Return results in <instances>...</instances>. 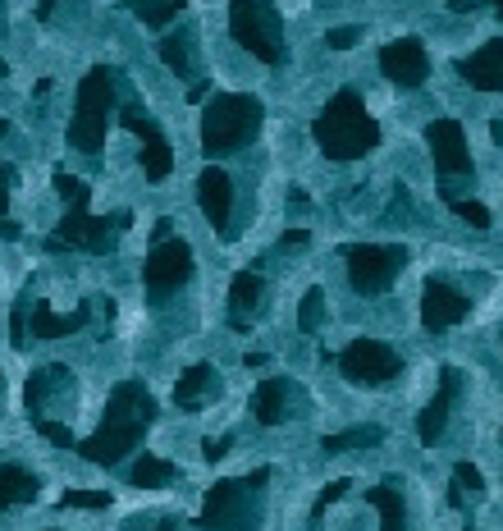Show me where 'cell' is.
Instances as JSON below:
<instances>
[{
  "instance_id": "7dc6e473",
  "label": "cell",
  "mask_w": 503,
  "mask_h": 531,
  "mask_svg": "<svg viewBox=\"0 0 503 531\" xmlns=\"http://www.w3.org/2000/svg\"><path fill=\"white\" fill-rule=\"evenodd\" d=\"M0 74H5V60H0Z\"/></svg>"
},
{
  "instance_id": "d4e9b609",
  "label": "cell",
  "mask_w": 503,
  "mask_h": 531,
  "mask_svg": "<svg viewBox=\"0 0 503 531\" xmlns=\"http://www.w3.org/2000/svg\"><path fill=\"white\" fill-rule=\"evenodd\" d=\"M380 440H385V431H380V426H348V431H339V435H325V440H321V454L334 458V454H348V449L380 445Z\"/></svg>"
},
{
  "instance_id": "f546056e",
  "label": "cell",
  "mask_w": 503,
  "mask_h": 531,
  "mask_svg": "<svg viewBox=\"0 0 503 531\" xmlns=\"http://www.w3.org/2000/svg\"><path fill=\"white\" fill-rule=\"evenodd\" d=\"M467 495H481V472H476L471 463H458V467H453V490H449V499H453V504H462Z\"/></svg>"
},
{
  "instance_id": "b9f144b4",
  "label": "cell",
  "mask_w": 503,
  "mask_h": 531,
  "mask_svg": "<svg viewBox=\"0 0 503 531\" xmlns=\"http://www.w3.org/2000/svg\"><path fill=\"white\" fill-rule=\"evenodd\" d=\"M170 220H156V229H151V234H156V243H161V239H170Z\"/></svg>"
},
{
  "instance_id": "836d02e7",
  "label": "cell",
  "mask_w": 503,
  "mask_h": 531,
  "mask_svg": "<svg viewBox=\"0 0 503 531\" xmlns=\"http://www.w3.org/2000/svg\"><path fill=\"white\" fill-rule=\"evenodd\" d=\"M37 422V435H46L51 445H60V449H74V431H69L65 422H46V417H33Z\"/></svg>"
},
{
  "instance_id": "5bb4252c",
  "label": "cell",
  "mask_w": 503,
  "mask_h": 531,
  "mask_svg": "<svg viewBox=\"0 0 503 531\" xmlns=\"http://www.w3.org/2000/svg\"><path fill=\"white\" fill-rule=\"evenodd\" d=\"M467 316H471V298L458 293L453 284L430 280L426 289H421V326L426 330H449V326H458V321H467Z\"/></svg>"
},
{
  "instance_id": "277c9868",
  "label": "cell",
  "mask_w": 503,
  "mask_h": 531,
  "mask_svg": "<svg viewBox=\"0 0 503 531\" xmlns=\"http://www.w3.org/2000/svg\"><path fill=\"white\" fill-rule=\"evenodd\" d=\"M261 120H266V106L247 92H215L206 97L202 110V152L206 156H225L238 152L261 133Z\"/></svg>"
},
{
  "instance_id": "8992f818",
  "label": "cell",
  "mask_w": 503,
  "mask_h": 531,
  "mask_svg": "<svg viewBox=\"0 0 503 531\" xmlns=\"http://www.w3.org/2000/svg\"><path fill=\"white\" fill-rule=\"evenodd\" d=\"M124 78L115 69L97 65L92 74L78 83V106H74V120H69V147L78 152H101L106 147V133H110V120H115V92Z\"/></svg>"
},
{
  "instance_id": "7c38bea8",
  "label": "cell",
  "mask_w": 503,
  "mask_h": 531,
  "mask_svg": "<svg viewBox=\"0 0 503 531\" xmlns=\"http://www.w3.org/2000/svg\"><path fill=\"white\" fill-rule=\"evenodd\" d=\"M430 142V161H435L439 179H467L471 174V152H467V133L458 120H435L426 129Z\"/></svg>"
},
{
  "instance_id": "ab89813d",
  "label": "cell",
  "mask_w": 503,
  "mask_h": 531,
  "mask_svg": "<svg viewBox=\"0 0 503 531\" xmlns=\"http://www.w3.org/2000/svg\"><path fill=\"white\" fill-rule=\"evenodd\" d=\"M55 5H60V0H37V19H51Z\"/></svg>"
},
{
  "instance_id": "e0dca14e",
  "label": "cell",
  "mask_w": 503,
  "mask_h": 531,
  "mask_svg": "<svg viewBox=\"0 0 503 531\" xmlns=\"http://www.w3.org/2000/svg\"><path fill=\"white\" fill-rule=\"evenodd\" d=\"M97 316V303H78L74 312H55L51 303H37L33 298V339H65V335H78Z\"/></svg>"
},
{
  "instance_id": "cb8c5ba5",
  "label": "cell",
  "mask_w": 503,
  "mask_h": 531,
  "mask_svg": "<svg viewBox=\"0 0 503 531\" xmlns=\"http://www.w3.org/2000/svg\"><path fill=\"white\" fill-rule=\"evenodd\" d=\"M161 60L170 65V74L179 78H193V28H179V33H165L161 37Z\"/></svg>"
},
{
  "instance_id": "7a4b0ae2",
  "label": "cell",
  "mask_w": 503,
  "mask_h": 531,
  "mask_svg": "<svg viewBox=\"0 0 503 531\" xmlns=\"http://www.w3.org/2000/svg\"><path fill=\"white\" fill-rule=\"evenodd\" d=\"M311 138L330 161H357V156L380 147V124L371 120V110L362 106L357 92H339L325 101V110L311 124Z\"/></svg>"
},
{
  "instance_id": "bcb514c9",
  "label": "cell",
  "mask_w": 503,
  "mask_h": 531,
  "mask_svg": "<svg viewBox=\"0 0 503 531\" xmlns=\"http://www.w3.org/2000/svg\"><path fill=\"white\" fill-rule=\"evenodd\" d=\"M156 531H174V522H161V527H156Z\"/></svg>"
},
{
  "instance_id": "ee69618b",
  "label": "cell",
  "mask_w": 503,
  "mask_h": 531,
  "mask_svg": "<svg viewBox=\"0 0 503 531\" xmlns=\"http://www.w3.org/2000/svg\"><path fill=\"white\" fill-rule=\"evenodd\" d=\"M5 133H10V120H0V138H5Z\"/></svg>"
},
{
  "instance_id": "2e32d148",
  "label": "cell",
  "mask_w": 503,
  "mask_h": 531,
  "mask_svg": "<svg viewBox=\"0 0 503 531\" xmlns=\"http://www.w3.org/2000/svg\"><path fill=\"white\" fill-rule=\"evenodd\" d=\"M197 202H202V216L211 220L220 234H229V220H234V184H229L225 170L206 165L197 174Z\"/></svg>"
},
{
  "instance_id": "f35d334b",
  "label": "cell",
  "mask_w": 503,
  "mask_h": 531,
  "mask_svg": "<svg viewBox=\"0 0 503 531\" xmlns=\"http://www.w3.org/2000/svg\"><path fill=\"white\" fill-rule=\"evenodd\" d=\"M0 239H19V225H14V220H0Z\"/></svg>"
},
{
  "instance_id": "60d3db41",
  "label": "cell",
  "mask_w": 503,
  "mask_h": 531,
  "mask_svg": "<svg viewBox=\"0 0 503 531\" xmlns=\"http://www.w3.org/2000/svg\"><path fill=\"white\" fill-rule=\"evenodd\" d=\"M449 10L453 14H471V10H476V0H449Z\"/></svg>"
},
{
  "instance_id": "4fadbf2b",
  "label": "cell",
  "mask_w": 503,
  "mask_h": 531,
  "mask_svg": "<svg viewBox=\"0 0 503 531\" xmlns=\"http://www.w3.org/2000/svg\"><path fill=\"white\" fill-rule=\"evenodd\" d=\"M380 69H385L389 83L398 87H421L430 78V51L417 42V37H398L380 51Z\"/></svg>"
},
{
  "instance_id": "9a60e30c",
  "label": "cell",
  "mask_w": 503,
  "mask_h": 531,
  "mask_svg": "<svg viewBox=\"0 0 503 531\" xmlns=\"http://www.w3.org/2000/svg\"><path fill=\"white\" fill-rule=\"evenodd\" d=\"M458 394H462V371H458V367H444V371H439L435 399H430L426 412L417 417L421 445H435L439 435H444V426H449V412H453V403H458Z\"/></svg>"
},
{
  "instance_id": "f6af8a7d",
  "label": "cell",
  "mask_w": 503,
  "mask_h": 531,
  "mask_svg": "<svg viewBox=\"0 0 503 531\" xmlns=\"http://www.w3.org/2000/svg\"><path fill=\"white\" fill-rule=\"evenodd\" d=\"M494 14H499V19H503V0H494Z\"/></svg>"
},
{
  "instance_id": "74e56055",
  "label": "cell",
  "mask_w": 503,
  "mask_h": 531,
  "mask_svg": "<svg viewBox=\"0 0 503 531\" xmlns=\"http://www.w3.org/2000/svg\"><path fill=\"white\" fill-rule=\"evenodd\" d=\"M10 184H14V170L0 165V220H5V206H10Z\"/></svg>"
},
{
  "instance_id": "1f68e13d",
  "label": "cell",
  "mask_w": 503,
  "mask_h": 531,
  "mask_svg": "<svg viewBox=\"0 0 503 531\" xmlns=\"http://www.w3.org/2000/svg\"><path fill=\"white\" fill-rule=\"evenodd\" d=\"M28 312H33V293H23L19 303H14V316H10V339H14L19 348L33 339V335H28Z\"/></svg>"
},
{
  "instance_id": "f1b7e54d",
  "label": "cell",
  "mask_w": 503,
  "mask_h": 531,
  "mask_svg": "<svg viewBox=\"0 0 503 531\" xmlns=\"http://www.w3.org/2000/svg\"><path fill=\"white\" fill-rule=\"evenodd\" d=\"M325 326V289H307L298 307V330L302 335H316Z\"/></svg>"
},
{
  "instance_id": "4316f807",
  "label": "cell",
  "mask_w": 503,
  "mask_h": 531,
  "mask_svg": "<svg viewBox=\"0 0 503 531\" xmlns=\"http://www.w3.org/2000/svg\"><path fill=\"white\" fill-rule=\"evenodd\" d=\"M124 5H129L147 28H170V23L179 19V10H183V0H124Z\"/></svg>"
},
{
  "instance_id": "83f0119b",
  "label": "cell",
  "mask_w": 503,
  "mask_h": 531,
  "mask_svg": "<svg viewBox=\"0 0 503 531\" xmlns=\"http://www.w3.org/2000/svg\"><path fill=\"white\" fill-rule=\"evenodd\" d=\"M375 504V509H380V531H403V495H398L394 486H375L371 495H366Z\"/></svg>"
},
{
  "instance_id": "ac0fdd59",
  "label": "cell",
  "mask_w": 503,
  "mask_h": 531,
  "mask_svg": "<svg viewBox=\"0 0 503 531\" xmlns=\"http://www.w3.org/2000/svg\"><path fill=\"white\" fill-rule=\"evenodd\" d=\"M458 74L481 92H503V42H485L481 51L458 60Z\"/></svg>"
},
{
  "instance_id": "6da1fadb",
  "label": "cell",
  "mask_w": 503,
  "mask_h": 531,
  "mask_svg": "<svg viewBox=\"0 0 503 531\" xmlns=\"http://www.w3.org/2000/svg\"><path fill=\"white\" fill-rule=\"evenodd\" d=\"M151 417H156V399L142 390L138 380H119L115 390H110L106 422H101L97 435H87L83 445H78V454H83L87 463L115 467L129 449H138V440L151 426Z\"/></svg>"
},
{
  "instance_id": "e575fe53",
  "label": "cell",
  "mask_w": 503,
  "mask_h": 531,
  "mask_svg": "<svg viewBox=\"0 0 503 531\" xmlns=\"http://www.w3.org/2000/svg\"><path fill=\"white\" fill-rule=\"evenodd\" d=\"M357 42H362V28H334V33H325L330 51H353Z\"/></svg>"
},
{
  "instance_id": "8fae6325",
  "label": "cell",
  "mask_w": 503,
  "mask_h": 531,
  "mask_svg": "<svg viewBox=\"0 0 503 531\" xmlns=\"http://www.w3.org/2000/svg\"><path fill=\"white\" fill-rule=\"evenodd\" d=\"M119 124H124L133 138H142V174H147L151 184H161L165 174L174 170V152H170V142L161 138V129L151 124V115L138 101H124V106H119Z\"/></svg>"
},
{
  "instance_id": "7bdbcfd3",
  "label": "cell",
  "mask_w": 503,
  "mask_h": 531,
  "mask_svg": "<svg viewBox=\"0 0 503 531\" xmlns=\"http://www.w3.org/2000/svg\"><path fill=\"white\" fill-rule=\"evenodd\" d=\"M490 133H494V142L503 147V120H494V129H490Z\"/></svg>"
},
{
  "instance_id": "ba28073f",
  "label": "cell",
  "mask_w": 503,
  "mask_h": 531,
  "mask_svg": "<svg viewBox=\"0 0 503 531\" xmlns=\"http://www.w3.org/2000/svg\"><path fill=\"white\" fill-rule=\"evenodd\" d=\"M343 257H348V284H353L362 298L385 293L407 266V248H398V243H357V248H348Z\"/></svg>"
},
{
  "instance_id": "52a82bcc",
  "label": "cell",
  "mask_w": 503,
  "mask_h": 531,
  "mask_svg": "<svg viewBox=\"0 0 503 531\" xmlns=\"http://www.w3.org/2000/svg\"><path fill=\"white\" fill-rule=\"evenodd\" d=\"M229 33L243 51H252L261 65H284V14L275 0H229Z\"/></svg>"
},
{
  "instance_id": "44dd1931",
  "label": "cell",
  "mask_w": 503,
  "mask_h": 531,
  "mask_svg": "<svg viewBox=\"0 0 503 531\" xmlns=\"http://www.w3.org/2000/svg\"><path fill=\"white\" fill-rule=\"evenodd\" d=\"M37 490H42L37 472H28V467H19V463H0V509L28 504V499H37Z\"/></svg>"
},
{
  "instance_id": "9c48e42d",
  "label": "cell",
  "mask_w": 503,
  "mask_h": 531,
  "mask_svg": "<svg viewBox=\"0 0 503 531\" xmlns=\"http://www.w3.org/2000/svg\"><path fill=\"white\" fill-rule=\"evenodd\" d=\"M188 275H193V248H188V243H183V239L151 243L147 266H142V280H147V293L156 298V303L170 298L174 289H183Z\"/></svg>"
},
{
  "instance_id": "d6986e66",
  "label": "cell",
  "mask_w": 503,
  "mask_h": 531,
  "mask_svg": "<svg viewBox=\"0 0 503 531\" xmlns=\"http://www.w3.org/2000/svg\"><path fill=\"white\" fill-rule=\"evenodd\" d=\"M261 298H266V284L257 271H238L229 284V326L234 330H252V316L261 312Z\"/></svg>"
},
{
  "instance_id": "30bf717a",
  "label": "cell",
  "mask_w": 503,
  "mask_h": 531,
  "mask_svg": "<svg viewBox=\"0 0 503 531\" xmlns=\"http://www.w3.org/2000/svg\"><path fill=\"white\" fill-rule=\"evenodd\" d=\"M334 362L353 385H385V380H394L403 371L398 353L389 344H380V339H353Z\"/></svg>"
},
{
  "instance_id": "ffe728a7",
  "label": "cell",
  "mask_w": 503,
  "mask_h": 531,
  "mask_svg": "<svg viewBox=\"0 0 503 531\" xmlns=\"http://www.w3.org/2000/svg\"><path fill=\"white\" fill-rule=\"evenodd\" d=\"M289 403H293L289 380L270 376V380H261L257 394H252V417H257L261 426H279V422H289V417H293Z\"/></svg>"
},
{
  "instance_id": "d590c367",
  "label": "cell",
  "mask_w": 503,
  "mask_h": 531,
  "mask_svg": "<svg viewBox=\"0 0 503 531\" xmlns=\"http://www.w3.org/2000/svg\"><path fill=\"white\" fill-rule=\"evenodd\" d=\"M348 486H353V481H330V486L321 490V499H316V504H311V513H316V518H321V513L330 509L334 499H343V495H348Z\"/></svg>"
},
{
  "instance_id": "d6a6232c",
  "label": "cell",
  "mask_w": 503,
  "mask_h": 531,
  "mask_svg": "<svg viewBox=\"0 0 503 531\" xmlns=\"http://www.w3.org/2000/svg\"><path fill=\"white\" fill-rule=\"evenodd\" d=\"M444 202H449L453 211H458V216L467 220V225H476V229H485V225H490V211H485L481 202H471V197H444Z\"/></svg>"
},
{
  "instance_id": "603a6c76",
  "label": "cell",
  "mask_w": 503,
  "mask_h": 531,
  "mask_svg": "<svg viewBox=\"0 0 503 531\" xmlns=\"http://www.w3.org/2000/svg\"><path fill=\"white\" fill-rule=\"evenodd\" d=\"M60 390H69V367H42V371H33L28 390H23L28 417H42L46 399H51V394H60Z\"/></svg>"
},
{
  "instance_id": "4dcf8cb0",
  "label": "cell",
  "mask_w": 503,
  "mask_h": 531,
  "mask_svg": "<svg viewBox=\"0 0 503 531\" xmlns=\"http://www.w3.org/2000/svg\"><path fill=\"white\" fill-rule=\"evenodd\" d=\"M60 504L65 509H110V495L106 490H65Z\"/></svg>"
},
{
  "instance_id": "3957f363",
  "label": "cell",
  "mask_w": 503,
  "mask_h": 531,
  "mask_svg": "<svg viewBox=\"0 0 503 531\" xmlns=\"http://www.w3.org/2000/svg\"><path fill=\"white\" fill-rule=\"evenodd\" d=\"M55 193L65 197V220L55 225V248H78V252H110L119 243V229L129 225V216H92V188L69 170H55Z\"/></svg>"
},
{
  "instance_id": "7402d4cb",
  "label": "cell",
  "mask_w": 503,
  "mask_h": 531,
  "mask_svg": "<svg viewBox=\"0 0 503 531\" xmlns=\"http://www.w3.org/2000/svg\"><path fill=\"white\" fill-rule=\"evenodd\" d=\"M215 390V367H206V362H197V367H188L179 376V385H174V403H179L183 412H197L206 403V394Z\"/></svg>"
},
{
  "instance_id": "8d00e7d4",
  "label": "cell",
  "mask_w": 503,
  "mask_h": 531,
  "mask_svg": "<svg viewBox=\"0 0 503 531\" xmlns=\"http://www.w3.org/2000/svg\"><path fill=\"white\" fill-rule=\"evenodd\" d=\"M229 445H234V435H220V440H215V435H211V440H206V445H202L206 463H220V458L229 454Z\"/></svg>"
},
{
  "instance_id": "484cf974",
  "label": "cell",
  "mask_w": 503,
  "mask_h": 531,
  "mask_svg": "<svg viewBox=\"0 0 503 531\" xmlns=\"http://www.w3.org/2000/svg\"><path fill=\"white\" fill-rule=\"evenodd\" d=\"M174 477H179V467L161 454H142L138 467H133V486H142V490H161V486H170Z\"/></svg>"
},
{
  "instance_id": "5b68a950",
  "label": "cell",
  "mask_w": 503,
  "mask_h": 531,
  "mask_svg": "<svg viewBox=\"0 0 503 531\" xmlns=\"http://www.w3.org/2000/svg\"><path fill=\"white\" fill-rule=\"evenodd\" d=\"M266 481H270V467H257L247 477L211 486L202 499V513H197V527L202 531H257Z\"/></svg>"
}]
</instances>
